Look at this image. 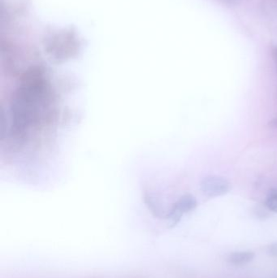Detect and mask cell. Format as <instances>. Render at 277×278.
I'll use <instances>...</instances> for the list:
<instances>
[{
	"instance_id": "1",
	"label": "cell",
	"mask_w": 277,
	"mask_h": 278,
	"mask_svg": "<svg viewBox=\"0 0 277 278\" xmlns=\"http://www.w3.org/2000/svg\"><path fill=\"white\" fill-rule=\"evenodd\" d=\"M200 187L201 191L208 197H219L230 191L231 184L220 176H208L201 182Z\"/></svg>"
},
{
	"instance_id": "2",
	"label": "cell",
	"mask_w": 277,
	"mask_h": 278,
	"mask_svg": "<svg viewBox=\"0 0 277 278\" xmlns=\"http://www.w3.org/2000/svg\"><path fill=\"white\" fill-rule=\"evenodd\" d=\"M254 253L251 250H239L231 253L228 261L233 265L242 266L250 263L254 259Z\"/></svg>"
},
{
	"instance_id": "3",
	"label": "cell",
	"mask_w": 277,
	"mask_h": 278,
	"mask_svg": "<svg viewBox=\"0 0 277 278\" xmlns=\"http://www.w3.org/2000/svg\"><path fill=\"white\" fill-rule=\"evenodd\" d=\"M261 9L267 18L277 20V0H262Z\"/></svg>"
},
{
	"instance_id": "4",
	"label": "cell",
	"mask_w": 277,
	"mask_h": 278,
	"mask_svg": "<svg viewBox=\"0 0 277 278\" xmlns=\"http://www.w3.org/2000/svg\"><path fill=\"white\" fill-rule=\"evenodd\" d=\"M265 205L270 211L277 213V188L269 190L265 200Z\"/></svg>"
},
{
	"instance_id": "5",
	"label": "cell",
	"mask_w": 277,
	"mask_h": 278,
	"mask_svg": "<svg viewBox=\"0 0 277 278\" xmlns=\"http://www.w3.org/2000/svg\"><path fill=\"white\" fill-rule=\"evenodd\" d=\"M267 253L271 256L277 258V242H273L267 246Z\"/></svg>"
},
{
	"instance_id": "6",
	"label": "cell",
	"mask_w": 277,
	"mask_h": 278,
	"mask_svg": "<svg viewBox=\"0 0 277 278\" xmlns=\"http://www.w3.org/2000/svg\"><path fill=\"white\" fill-rule=\"evenodd\" d=\"M224 5L228 7H236L240 5L241 0H220Z\"/></svg>"
},
{
	"instance_id": "7",
	"label": "cell",
	"mask_w": 277,
	"mask_h": 278,
	"mask_svg": "<svg viewBox=\"0 0 277 278\" xmlns=\"http://www.w3.org/2000/svg\"><path fill=\"white\" fill-rule=\"evenodd\" d=\"M268 125L270 128H277V117L273 118L272 120L269 122Z\"/></svg>"
},
{
	"instance_id": "8",
	"label": "cell",
	"mask_w": 277,
	"mask_h": 278,
	"mask_svg": "<svg viewBox=\"0 0 277 278\" xmlns=\"http://www.w3.org/2000/svg\"><path fill=\"white\" fill-rule=\"evenodd\" d=\"M274 60H275V64L277 67V47H275V51H274Z\"/></svg>"
}]
</instances>
